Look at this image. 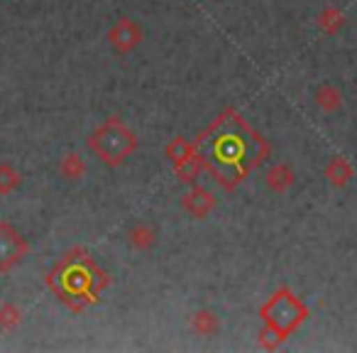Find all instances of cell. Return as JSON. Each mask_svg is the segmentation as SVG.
<instances>
[{
    "label": "cell",
    "instance_id": "6da1fadb",
    "mask_svg": "<svg viewBox=\"0 0 357 353\" xmlns=\"http://www.w3.org/2000/svg\"><path fill=\"white\" fill-rule=\"evenodd\" d=\"M50 284L71 309H81L84 304L96 302L100 287L108 284V275L100 273L89 255L74 258V253H69L50 275Z\"/></svg>",
    "mask_w": 357,
    "mask_h": 353
},
{
    "label": "cell",
    "instance_id": "7a4b0ae2",
    "mask_svg": "<svg viewBox=\"0 0 357 353\" xmlns=\"http://www.w3.org/2000/svg\"><path fill=\"white\" fill-rule=\"evenodd\" d=\"M89 150L105 167H120L137 150V135L118 115H110L89 135Z\"/></svg>",
    "mask_w": 357,
    "mask_h": 353
},
{
    "label": "cell",
    "instance_id": "3957f363",
    "mask_svg": "<svg viewBox=\"0 0 357 353\" xmlns=\"http://www.w3.org/2000/svg\"><path fill=\"white\" fill-rule=\"evenodd\" d=\"M259 314L264 317V324H269V326L277 329L284 338H289V333H294L306 322L308 309L294 297V292L279 289V292H274V297L259 309Z\"/></svg>",
    "mask_w": 357,
    "mask_h": 353
},
{
    "label": "cell",
    "instance_id": "277c9868",
    "mask_svg": "<svg viewBox=\"0 0 357 353\" xmlns=\"http://www.w3.org/2000/svg\"><path fill=\"white\" fill-rule=\"evenodd\" d=\"M167 157L172 159L174 172L186 185H196L201 169H204V157L199 152V145L189 143L186 138H174L167 143Z\"/></svg>",
    "mask_w": 357,
    "mask_h": 353
},
{
    "label": "cell",
    "instance_id": "5b68a950",
    "mask_svg": "<svg viewBox=\"0 0 357 353\" xmlns=\"http://www.w3.org/2000/svg\"><path fill=\"white\" fill-rule=\"evenodd\" d=\"M30 250L27 238L8 221H0V273H10Z\"/></svg>",
    "mask_w": 357,
    "mask_h": 353
},
{
    "label": "cell",
    "instance_id": "8992f818",
    "mask_svg": "<svg viewBox=\"0 0 357 353\" xmlns=\"http://www.w3.org/2000/svg\"><path fill=\"white\" fill-rule=\"evenodd\" d=\"M108 42L118 55H130L142 42V27L132 17H120L113 27L108 30Z\"/></svg>",
    "mask_w": 357,
    "mask_h": 353
},
{
    "label": "cell",
    "instance_id": "52a82bcc",
    "mask_svg": "<svg viewBox=\"0 0 357 353\" xmlns=\"http://www.w3.org/2000/svg\"><path fill=\"white\" fill-rule=\"evenodd\" d=\"M218 206V196L208 189V187L194 185L184 196H181V209L194 219H208Z\"/></svg>",
    "mask_w": 357,
    "mask_h": 353
},
{
    "label": "cell",
    "instance_id": "ba28073f",
    "mask_svg": "<svg viewBox=\"0 0 357 353\" xmlns=\"http://www.w3.org/2000/svg\"><path fill=\"white\" fill-rule=\"evenodd\" d=\"M213 154L218 162H228L233 167H240V164H245V157H248V143L240 140L238 135H225V138H218Z\"/></svg>",
    "mask_w": 357,
    "mask_h": 353
},
{
    "label": "cell",
    "instance_id": "9c48e42d",
    "mask_svg": "<svg viewBox=\"0 0 357 353\" xmlns=\"http://www.w3.org/2000/svg\"><path fill=\"white\" fill-rule=\"evenodd\" d=\"M294 182H296V174H294L291 164H287V162L272 164V167L264 172V187H267L269 192H274V194L289 192L294 187Z\"/></svg>",
    "mask_w": 357,
    "mask_h": 353
},
{
    "label": "cell",
    "instance_id": "30bf717a",
    "mask_svg": "<svg viewBox=\"0 0 357 353\" xmlns=\"http://www.w3.org/2000/svg\"><path fill=\"white\" fill-rule=\"evenodd\" d=\"M125 238H128V245L139 253H147L157 245V231H154L152 224H144V221H137L132 224L128 231H125Z\"/></svg>",
    "mask_w": 357,
    "mask_h": 353
},
{
    "label": "cell",
    "instance_id": "8fae6325",
    "mask_svg": "<svg viewBox=\"0 0 357 353\" xmlns=\"http://www.w3.org/2000/svg\"><path fill=\"white\" fill-rule=\"evenodd\" d=\"M323 174H326V180L331 182V187H335V189H345V187L355 180V169H352V164L347 162L345 157H333L331 162L326 164Z\"/></svg>",
    "mask_w": 357,
    "mask_h": 353
},
{
    "label": "cell",
    "instance_id": "7c38bea8",
    "mask_svg": "<svg viewBox=\"0 0 357 353\" xmlns=\"http://www.w3.org/2000/svg\"><path fill=\"white\" fill-rule=\"evenodd\" d=\"M313 101H316V106L323 113H335V110L342 108V91L335 84H321L316 89Z\"/></svg>",
    "mask_w": 357,
    "mask_h": 353
},
{
    "label": "cell",
    "instance_id": "4fadbf2b",
    "mask_svg": "<svg viewBox=\"0 0 357 353\" xmlns=\"http://www.w3.org/2000/svg\"><path fill=\"white\" fill-rule=\"evenodd\" d=\"M345 13L340 10V8H333V6H328V8H323L321 13H318V17H316V27L323 32V35H337V32L345 27Z\"/></svg>",
    "mask_w": 357,
    "mask_h": 353
},
{
    "label": "cell",
    "instance_id": "5bb4252c",
    "mask_svg": "<svg viewBox=\"0 0 357 353\" xmlns=\"http://www.w3.org/2000/svg\"><path fill=\"white\" fill-rule=\"evenodd\" d=\"M56 169H59V174L64 177V180L79 182L81 177H84V174L89 172V164H86V159L81 157L79 152H66L64 157L59 159Z\"/></svg>",
    "mask_w": 357,
    "mask_h": 353
},
{
    "label": "cell",
    "instance_id": "9a60e30c",
    "mask_svg": "<svg viewBox=\"0 0 357 353\" xmlns=\"http://www.w3.org/2000/svg\"><path fill=\"white\" fill-rule=\"evenodd\" d=\"M191 329L199 336H215L220 331V319L215 317L211 309H199V312L191 314Z\"/></svg>",
    "mask_w": 357,
    "mask_h": 353
},
{
    "label": "cell",
    "instance_id": "2e32d148",
    "mask_svg": "<svg viewBox=\"0 0 357 353\" xmlns=\"http://www.w3.org/2000/svg\"><path fill=\"white\" fill-rule=\"evenodd\" d=\"M20 322H22V312L17 304L13 302L0 304V329L3 331H15L20 326Z\"/></svg>",
    "mask_w": 357,
    "mask_h": 353
},
{
    "label": "cell",
    "instance_id": "e0dca14e",
    "mask_svg": "<svg viewBox=\"0 0 357 353\" xmlns=\"http://www.w3.org/2000/svg\"><path fill=\"white\" fill-rule=\"evenodd\" d=\"M22 185V174L13 164H0V194H13Z\"/></svg>",
    "mask_w": 357,
    "mask_h": 353
},
{
    "label": "cell",
    "instance_id": "ac0fdd59",
    "mask_svg": "<svg viewBox=\"0 0 357 353\" xmlns=\"http://www.w3.org/2000/svg\"><path fill=\"white\" fill-rule=\"evenodd\" d=\"M284 341H287V338H284L277 329H272L269 324H264L262 333H259V343H262L264 348H277L279 343H284Z\"/></svg>",
    "mask_w": 357,
    "mask_h": 353
}]
</instances>
